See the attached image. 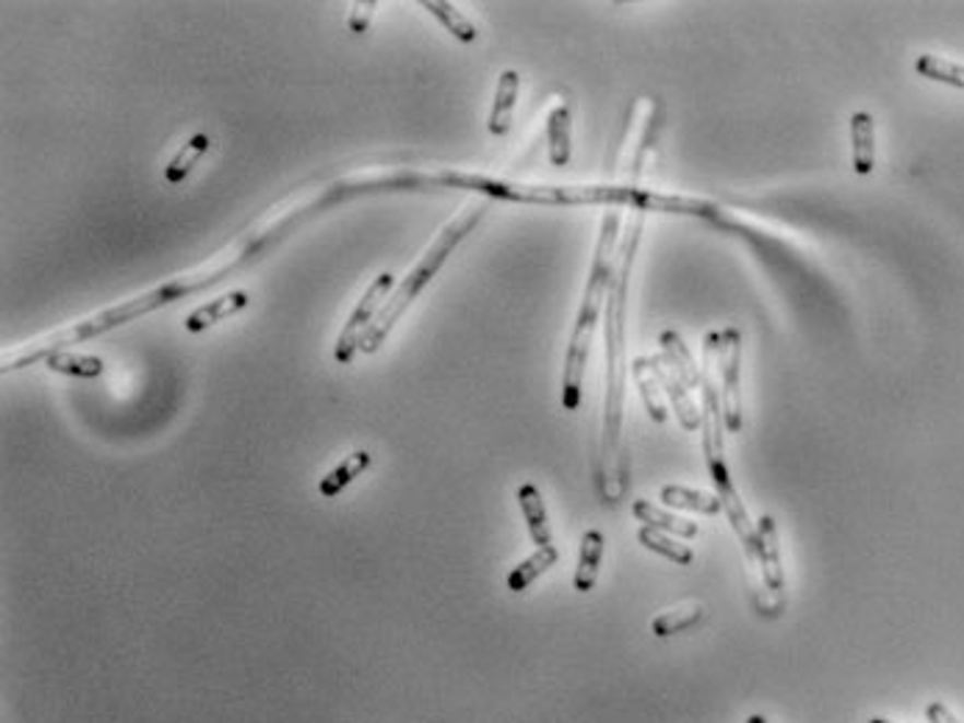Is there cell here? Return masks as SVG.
I'll list each match as a JSON object with an SVG mask.
<instances>
[{"instance_id":"cell-1","label":"cell","mask_w":964,"mask_h":723,"mask_svg":"<svg viewBox=\"0 0 964 723\" xmlns=\"http://www.w3.org/2000/svg\"><path fill=\"white\" fill-rule=\"evenodd\" d=\"M358 195H373V182L371 176H367V171L348 173V176L337 178V182L326 184V187L311 189V193L301 195V198L295 195V198H290V201L281 203V207L270 209L264 218L256 220L250 229H245V232L239 234L234 243L225 245L220 254L209 256L203 265H198V268L187 270V273L181 276H173V279L153 287V290L142 292V295H134V299L109 306V310H104L101 320H104V326L111 331V328L126 326V323L137 320V317L142 315H151V312L162 310V306H171L176 304V301L189 299V295L207 290V287H214L218 281H223L225 276L239 273L243 268H248L250 261L259 259L264 250L279 245L295 225H304L306 220L317 218V214L337 207V203H345L351 201V198H358Z\"/></svg>"},{"instance_id":"cell-2","label":"cell","mask_w":964,"mask_h":723,"mask_svg":"<svg viewBox=\"0 0 964 723\" xmlns=\"http://www.w3.org/2000/svg\"><path fill=\"white\" fill-rule=\"evenodd\" d=\"M645 212H634L625 237L618 248L614 261V276L607 295V326H603V342H607V396H603V432H601V456H598V481L607 504H618L623 487L620 476V432H623V396H625V310H628V284L634 259H637L639 243H643Z\"/></svg>"},{"instance_id":"cell-3","label":"cell","mask_w":964,"mask_h":723,"mask_svg":"<svg viewBox=\"0 0 964 723\" xmlns=\"http://www.w3.org/2000/svg\"><path fill=\"white\" fill-rule=\"evenodd\" d=\"M618 234H620V212L618 209H609L603 214L601 223V237L595 245L592 268H589L587 290H584L581 306H578L576 326H573L571 342H567V353H564V376H562V407L567 412H576L581 407V384H584V371H587L589 359V346H592L595 326H598V317H601L603 304H607L609 284H612L614 276V250H618Z\"/></svg>"},{"instance_id":"cell-4","label":"cell","mask_w":964,"mask_h":723,"mask_svg":"<svg viewBox=\"0 0 964 723\" xmlns=\"http://www.w3.org/2000/svg\"><path fill=\"white\" fill-rule=\"evenodd\" d=\"M484 214H486L484 203L473 201V203H468V207L461 209V212L456 214L454 220H448V223H445L443 232H439L437 237H434V243H431L428 248H425V254L420 256L418 265H414V268L409 270L407 279H403L401 284L395 287L392 295H389V299H387V304L381 306L378 317H376V320H373V326L367 328V331H364L362 346H358V351L376 353L378 348H381L384 342H387V337L392 335L395 323H398L403 315H407V310L414 304V299H418L420 292H423L425 287L431 284V279H434V276H437L439 270H443V265H445V261H448V256L454 254V250L459 248L461 243H465V237H468V234L473 232L475 225H479L481 220H484Z\"/></svg>"},{"instance_id":"cell-5","label":"cell","mask_w":964,"mask_h":723,"mask_svg":"<svg viewBox=\"0 0 964 723\" xmlns=\"http://www.w3.org/2000/svg\"><path fill=\"white\" fill-rule=\"evenodd\" d=\"M709 353L717 357V371H720V401H722V420H726L728 432H742V335L740 328H726L706 337Z\"/></svg>"},{"instance_id":"cell-6","label":"cell","mask_w":964,"mask_h":723,"mask_svg":"<svg viewBox=\"0 0 964 723\" xmlns=\"http://www.w3.org/2000/svg\"><path fill=\"white\" fill-rule=\"evenodd\" d=\"M392 287H395L392 273H378L376 279H373V284L367 287V290H364L362 301H358L356 310L351 312L348 323H345V326H342L340 340H337L334 359H337V362H340V365H348V362H351V359H353V353L358 351V346H362L364 331H367V328L373 326V320H376V317H378L381 306L387 304V299H389V295H392Z\"/></svg>"},{"instance_id":"cell-7","label":"cell","mask_w":964,"mask_h":723,"mask_svg":"<svg viewBox=\"0 0 964 723\" xmlns=\"http://www.w3.org/2000/svg\"><path fill=\"white\" fill-rule=\"evenodd\" d=\"M650 359H654L656 378H659L665 396H668L670 404H673V412L675 418H679V423L684 425L686 432H697V429L704 425V412H701V409L695 407V401L690 398V387L684 384V378H681L679 371L670 365V359L665 357V353Z\"/></svg>"},{"instance_id":"cell-8","label":"cell","mask_w":964,"mask_h":723,"mask_svg":"<svg viewBox=\"0 0 964 723\" xmlns=\"http://www.w3.org/2000/svg\"><path fill=\"white\" fill-rule=\"evenodd\" d=\"M756 535H759L756 562L759 568H762L764 587L778 596L784 590V584H787V576H784V565H781V546H778L776 521H773L771 515L759 517Z\"/></svg>"},{"instance_id":"cell-9","label":"cell","mask_w":964,"mask_h":723,"mask_svg":"<svg viewBox=\"0 0 964 723\" xmlns=\"http://www.w3.org/2000/svg\"><path fill=\"white\" fill-rule=\"evenodd\" d=\"M248 304H250V295L245 290L225 292V295H220V299L198 306V310H195L192 315L184 320V328H187L189 335H201V331L212 328L214 323L228 320V317H234L237 312H243Z\"/></svg>"},{"instance_id":"cell-10","label":"cell","mask_w":964,"mask_h":723,"mask_svg":"<svg viewBox=\"0 0 964 723\" xmlns=\"http://www.w3.org/2000/svg\"><path fill=\"white\" fill-rule=\"evenodd\" d=\"M517 95H520V73H517V70H504V73L497 75L495 101H492L490 120H486L490 135H495V137L509 135Z\"/></svg>"},{"instance_id":"cell-11","label":"cell","mask_w":964,"mask_h":723,"mask_svg":"<svg viewBox=\"0 0 964 723\" xmlns=\"http://www.w3.org/2000/svg\"><path fill=\"white\" fill-rule=\"evenodd\" d=\"M517 504H520L522 517H526L528 535H531L534 546L537 548L553 546L551 521H548V510H545V501H542L540 487L522 485L520 490H517Z\"/></svg>"},{"instance_id":"cell-12","label":"cell","mask_w":964,"mask_h":723,"mask_svg":"<svg viewBox=\"0 0 964 723\" xmlns=\"http://www.w3.org/2000/svg\"><path fill=\"white\" fill-rule=\"evenodd\" d=\"M850 145H854V173L870 176L875 167V120L870 112H854L850 117Z\"/></svg>"},{"instance_id":"cell-13","label":"cell","mask_w":964,"mask_h":723,"mask_svg":"<svg viewBox=\"0 0 964 723\" xmlns=\"http://www.w3.org/2000/svg\"><path fill=\"white\" fill-rule=\"evenodd\" d=\"M573 117L571 106L556 104L548 115V159L553 167H567L573 156Z\"/></svg>"},{"instance_id":"cell-14","label":"cell","mask_w":964,"mask_h":723,"mask_svg":"<svg viewBox=\"0 0 964 723\" xmlns=\"http://www.w3.org/2000/svg\"><path fill=\"white\" fill-rule=\"evenodd\" d=\"M603 535L601 532H584L581 537V551H578V568L573 584H576L578 593H589V590L598 584V573H601V560H603Z\"/></svg>"},{"instance_id":"cell-15","label":"cell","mask_w":964,"mask_h":723,"mask_svg":"<svg viewBox=\"0 0 964 723\" xmlns=\"http://www.w3.org/2000/svg\"><path fill=\"white\" fill-rule=\"evenodd\" d=\"M631 512H634V517H639L645 526H654V529L665 532V535L684 537V540L697 537V523L686 521V517H681V515H673V512H668V510H659V506L650 504V501H645V499L634 501Z\"/></svg>"},{"instance_id":"cell-16","label":"cell","mask_w":964,"mask_h":723,"mask_svg":"<svg viewBox=\"0 0 964 723\" xmlns=\"http://www.w3.org/2000/svg\"><path fill=\"white\" fill-rule=\"evenodd\" d=\"M45 365H48L50 373H61V376H75V378H95L104 373V359L92 357V353L68 351V348L45 357Z\"/></svg>"},{"instance_id":"cell-17","label":"cell","mask_w":964,"mask_h":723,"mask_svg":"<svg viewBox=\"0 0 964 723\" xmlns=\"http://www.w3.org/2000/svg\"><path fill=\"white\" fill-rule=\"evenodd\" d=\"M631 373H634V378H637L639 396H643L645 407H648L650 420H654V423H665L668 412H665V404H661V396H659L661 384H659V378H656L654 359L650 357L634 359V362H631Z\"/></svg>"},{"instance_id":"cell-18","label":"cell","mask_w":964,"mask_h":723,"mask_svg":"<svg viewBox=\"0 0 964 723\" xmlns=\"http://www.w3.org/2000/svg\"><path fill=\"white\" fill-rule=\"evenodd\" d=\"M556 562H559V548L556 546L537 548V551L531 553L528 560H522L520 565H517L515 571L509 573L506 584H509L512 593H522V590L531 587V584H534L537 579L542 576V573L551 571V568L556 565Z\"/></svg>"},{"instance_id":"cell-19","label":"cell","mask_w":964,"mask_h":723,"mask_svg":"<svg viewBox=\"0 0 964 723\" xmlns=\"http://www.w3.org/2000/svg\"><path fill=\"white\" fill-rule=\"evenodd\" d=\"M706 615V607L701 602H684L679 607L668 609V613L656 615L650 629H654L656 638H673V634L684 632V629H692L695 623H701Z\"/></svg>"},{"instance_id":"cell-20","label":"cell","mask_w":964,"mask_h":723,"mask_svg":"<svg viewBox=\"0 0 964 723\" xmlns=\"http://www.w3.org/2000/svg\"><path fill=\"white\" fill-rule=\"evenodd\" d=\"M371 463H373V456L367 454V451H356V454L345 456V459H342V463L337 465V468L331 470L326 479H320L322 499H334V495H340V492L345 490V487L351 485L356 476H362L364 470L371 468Z\"/></svg>"},{"instance_id":"cell-21","label":"cell","mask_w":964,"mask_h":723,"mask_svg":"<svg viewBox=\"0 0 964 723\" xmlns=\"http://www.w3.org/2000/svg\"><path fill=\"white\" fill-rule=\"evenodd\" d=\"M661 501L668 506H675V510H692V512H701V515H717V512H722L717 495H709V492L704 490H692V487H681V485L665 487V490H661Z\"/></svg>"},{"instance_id":"cell-22","label":"cell","mask_w":964,"mask_h":723,"mask_svg":"<svg viewBox=\"0 0 964 723\" xmlns=\"http://www.w3.org/2000/svg\"><path fill=\"white\" fill-rule=\"evenodd\" d=\"M423 9L434 14V18L445 25V31L454 34V39H459V43H475V39H479V28H475L473 20L465 18L454 3H445V0H423Z\"/></svg>"},{"instance_id":"cell-23","label":"cell","mask_w":964,"mask_h":723,"mask_svg":"<svg viewBox=\"0 0 964 723\" xmlns=\"http://www.w3.org/2000/svg\"><path fill=\"white\" fill-rule=\"evenodd\" d=\"M637 540L643 543L648 551L659 553V557L675 562V565H690V562L695 560V553H692L690 546H684L681 540H675L673 535H665V532L654 529V526H643V529L637 532Z\"/></svg>"},{"instance_id":"cell-24","label":"cell","mask_w":964,"mask_h":723,"mask_svg":"<svg viewBox=\"0 0 964 723\" xmlns=\"http://www.w3.org/2000/svg\"><path fill=\"white\" fill-rule=\"evenodd\" d=\"M209 145H212V140H209V135H203V131L201 135L189 137V140L181 145V151H178L176 156L171 159V164L164 167V178L171 184H181L184 178L192 173L195 164L201 162L203 153L209 151Z\"/></svg>"},{"instance_id":"cell-25","label":"cell","mask_w":964,"mask_h":723,"mask_svg":"<svg viewBox=\"0 0 964 723\" xmlns=\"http://www.w3.org/2000/svg\"><path fill=\"white\" fill-rule=\"evenodd\" d=\"M915 70L922 75V79L964 90V65H956V61L942 59V56H934V54H922V56H917Z\"/></svg>"},{"instance_id":"cell-26","label":"cell","mask_w":964,"mask_h":723,"mask_svg":"<svg viewBox=\"0 0 964 723\" xmlns=\"http://www.w3.org/2000/svg\"><path fill=\"white\" fill-rule=\"evenodd\" d=\"M376 9H378L376 0H356V3H353L351 18H348V28H351L353 34H364V31L371 28L373 18H376Z\"/></svg>"},{"instance_id":"cell-27","label":"cell","mask_w":964,"mask_h":723,"mask_svg":"<svg viewBox=\"0 0 964 723\" xmlns=\"http://www.w3.org/2000/svg\"><path fill=\"white\" fill-rule=\"evenodd\" d=\"M926 718L928 723H959L956 715H953L942 701H931V704L926 707Z\"/></svg>"},{"instance_id":"cell-28","label":"cell","mask_w":964,"mask_h":723,"mask_svg":"<svg viewBox=\"0 0 964 723\" xmlns=\"http://www.w3.org/2000/svg\"><path fill=\"white\" fill-rule=\"evenodd\" d=\"M745 723H767V718H762V715H751Z\"/></svg>"},{"instance_id":"cell-29","label":"cell","mask_w":964,"mask_h":723,"mask_svg":"<svg viewBox=\"0 0 964 723\" xmlns=\"http://www.w3.org/2000/svg\"><path fill=\"white\" fill-rule=\"evenodd\" d=\"M870 723H892V721H886V718H873V721Z\"/></svg>"}]
</instances>
